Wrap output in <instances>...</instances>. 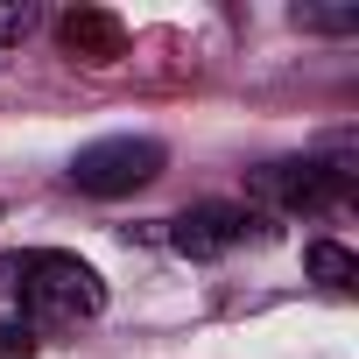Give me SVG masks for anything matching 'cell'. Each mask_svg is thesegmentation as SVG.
<instances>
[{"label": "cell", "mask_w": 359, "mask_h": 359, "mask_svg": "<svg viewBox=\"0 0 359 359\" xmlns=\"http://www.w3.org/2000/svg\"><path fill=\"white\" fill-rule=\"evenodd\" d=\"M15 303L36 317V324H78V317H99L106 310V282L99 268H85L78 254H57V247H36V254H15Z\"/></svg>", "instance_id": "6da1fadb"}, {"label": "cell", "mask_w": 359, "mask_h": 359, "mask_svg": "<svg viewBox=\"0 0 359 359\" xmlns=\"http://www.w3.org/2000/svg\"><path fill=\"white\" fill-rule=\"evenodd\" d=\"M148 176H162V141H141V134H113V141H92L78 148L71 162V184L85 198H127L141 191Z\"/></svg>", "instance_id": "7a4b0ae2"}, {"label": "cell", "mask_w": 359, "mask_h": 359, "mask_svg": "<svg viewBox=\"0 0 359 359\" xmlns=\"http://www.w3.org/2000/svg\"><path fill=\"white\" fill-rule=\"evenodd\" d=\"M345 191H352V169H338V162H268V169H254V198L275 205V212H331V205H345Z\"/></svg>", "instance_id": "3957f363"}, {"label": "cell", "mask_w": 359, "mask_h": 359, "mask_svg": "<svg viewBox=\"0 0 359 359\" xmlns=\"http://www.w3.org/2000/svg\"><path fill=\"white\" fill-rule=\"evenodd\" d=\"M254 226H261V219H254L247 205H198V212H184V219L169 226V247L191 254V261H219V254H233Z\"/></svg>", "instance_id": "277c9868"}, {"label": "cell", "mask_w": 359, "mask_h": 359, "mask_svg": "<svg viewBox=\"0 0 359 359\" xmlns=\"http://www.w3.org/2000/svg\"><path fill=\"white\" fill-rule=\"evenodd\" d=\"M64 50H71V57H85V64H113V57L127 50V36H120V22H113V15L78 8V15H64Z\"/></svg>", "instance_id": "5b68a950"}, {"label": "cell", "mask_w": 359, "mask_h": 359, "mask_svg": "<svg viewBox=\"0 0 359 359\" xmlns=\"http://www.w3.org/2000/svg\"><path fill=\"white\" fill-rule=\"evenodd\" d=\"M303 261H310V275H317L324 289H338V296H345V289H359V261H352L338 240H310V254H303Z\"/></svg>", "instance_id": "8992f818"}, {"label": "cell", "mask_w": 359, "mask_h": 359, "mask_svg": "<svg viewBox=\"0 0 359 359\" xmlns=\"http://www.w3.org/2000/svg\"><path fill=\"white\" fill-rule=\"evenodd\" d=\"M0 359H36V324L29 317H0Z\"/></svg>", "instance_id": "52a82bcc"}, {"label": "cell", "mask_w": 359, "mask_h": 359, "mask_svg": "<svg viewBox=\"0 0 359 359\" xmlns=\"http://www.w3.org/2000/svg\"><path fill=\"white\" fill-rule=\"evenodd\" d=\"M36 29V8H29V0H0V43H22Z\"/></svg>", "instance_id": "ba28073f"}, {"label": "cell", "mask_w": 359, "mask_h": 359, "mask_svg": "<svg viewBox=\"0 0 359 359\" xmlns=\"http://www.w3.org/2000/svg\"><path fill=\"white\" fill-rule=\"evenodd\" d=\"M296 22H310V29H352V15H324V8H303Z\"/></svg>", "instance_id": "9c48e42d"}, {"label": "cell", "mask_w": 359, "mask_h": 359, "mask_svg": "<svg viewBox=\"0 0 359 359\" xmlns=\"http://www.w3.org/2000/svg\"><path fill=\"white\" fill-rule=\"evenodd\" d=\"M15 275H22V268H15V254H0V296H15Z\"/></svg>", "instance_id": "30bf717a"}]
</instances>
